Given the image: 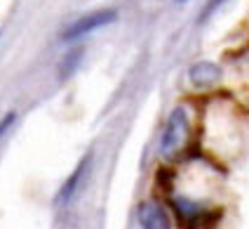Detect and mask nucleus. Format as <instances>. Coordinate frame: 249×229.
<instances>
[{"label":"nucleus","instance_id":"f257e3e1","mask_svg":"<svg viewBox=\"0 0 249 229\" xmlns=\"http://www.w3.org/2000/svg\"><path fill=\"white\" fill-rule=\"evenodd\" d=\"M188 111L183 106H177L165 123L162 137H160V156L162 158H174L183 149V144L188 140Z\"/></svg>","mask_w":249,"mask_h":229},{"label":"nucleus","instance_id":"f03ea898","mask_svg":"<svg viewBox=\"0 0 249 229\" xmlns=\"http://www.w3.org/2000/svg\"><path fill=\"white\" fill-rule=\"evenodd\" d=\"M118 19V12L115 10H97V12H89V15H83L80 19H75L71 26H66L64 31V41H75V38H83L87 33H94V31L108 26Z\"/></svg>","mask_w":249,"mask_h":229},{"label":"nucleus","instance_id":"7ed1b4c3","mask_svg":"<svg viewBox=\"0 0 249 229\" xmlns=\"http://www.w3.org/2000/svg\"><path fill=\"white\" fill-rule=\"evenodd\" d=\"M141 229H172V217L158 201H143L137 210Z\"/></svg>","mask_w":249,"mask_h":229},{"label":"nucleus","instance_id":"20e7f679","mask_svg":"<svg viewBox=\"0 0 249 229\" xmlns=\"http://www.w3.org/2000/svg\"><path fill=\"white\" fill-rule=\"evenodd\" d=\"M89 161H92V156H89V154L80 158V163L75 166V170L71 172L69 177H66V182L61 185V189L56 191L54 203H59V206H64V203H69V201H73V196L78 194V189L83 187L85 175H87V170H89Z\"/></svg>","mask_w":249,"mask_h":229},{"label":"nucleus","instance_id":"39448f33","mask_svg":"<svg viewBox=\"0 0 249 229\" xmlns=\"http://www.w3.org/2000/svg\"><path fill=\"white\" fill-rule=\"evenodd\" d=\"M188 78L195 87H212L221 81V69L212 62H197L191 66L188 71Z\"/></svg>","mask_w":249,"mask_h":229},{"label":"nucleus","instance_id":"423d86ee","mask_svg":"<svg viewBox=\"0 0 249 229\" xmlns=\"http://www.w3.org/2000/svg\"><path fill=\"white\" fill-rule=\"evenodd\" d=\"M80 59H83V50H73V52H69L66 57L61 59V64H59V78H69L71 73L78 69Z\"/></svg>","mask_w":249,"mask_h":229},{"label":"nucleus","instance_id":"0eeeda50","mask_svg":"<svg viewBox=\"0 0 249 229\" xmlns=\"http://www.w3.org/2000/svg\"><path fill=\"white\" fill-rule=\"evenodd\" d=\"M14 121H17V114H14V111H10V114H5L0 118V137H5V135L10 132V128L14 125Z\"/></svg>","mask_w":249,"mask_h":229},{"label":"nucleus","instance_id":"6e6552de","mask_svg":"<svg viewBox=\"0 0 249 229\" xmlns=\"http://www.w3.org/2000/svg\"><path fill=\"white\" fill-rule=\"evenodd\" d=\"M223 2H226V0H209V5H205V10H202V21H205L207 17H212V12H214V10H219Z\"/></svg>","mask_w":249,"mask_h":229},{"label":"nucleus","instance_id":"1a4fd4ad","mask_svg":"<svg viewBox=\"0 0 249 229\" xmlns=\"http://www.w3.org/2000/svg\"><path fill=\"white\" fill-rule=\"evenodd\" d=\"M179 2H183V0H179Z\"/></svg>","mask_w":249,"mask_h":229}]
</instances>
